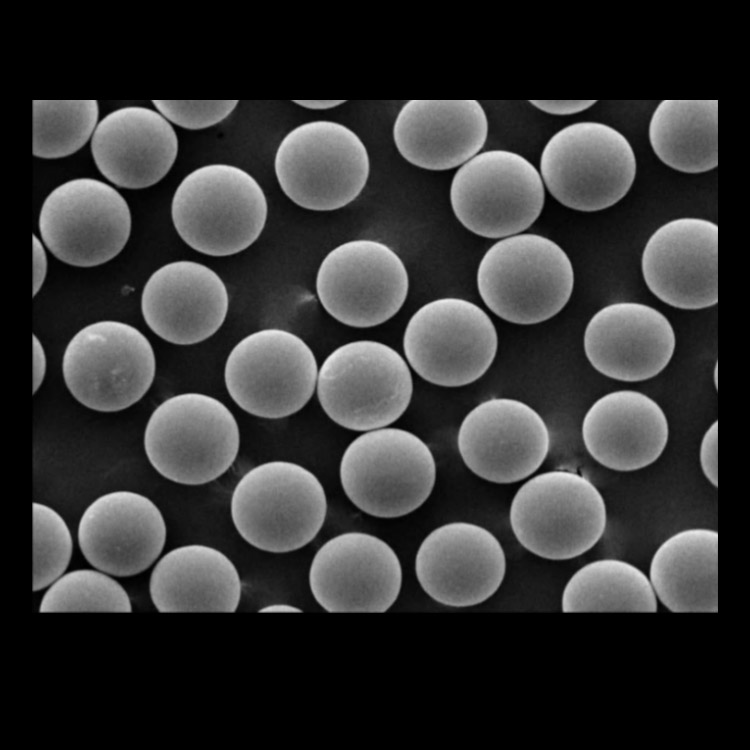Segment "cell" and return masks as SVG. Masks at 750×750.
<instances>
[{
	"label": "cell",
	"instance_id": "obj_1",
	"mask_svg": "<svg viewBox=\"0 0 750 750\" xmlns=\"http://www.w3.org/2000/svg\"><path fill=\"white\" fill-rule=\"evenodd\" d=\"M265 193L256 179L228 164L201 166L178 185L171 216L181 239L192 249L215 257L241 252L264 229Z\"/></svg>",
	"mask_w": 750,
	"mask_h": 750
},
{
	"label": "cell",
	"instance_id": "obj_2",
	"mask_svg": "<svg viewBox=\"0 0 750 750\" xmlns=\"http://www.w3.org/2000/svg\"><path fill=\"white\" fill-rule=\"evenodd\" d=\"M327 513L324 488L305 467L269 461L249 470L231 497V517L240 536L253 547L287 553L310 543Z\"/></svg>",
	"mask_w": 750,
	"mask_h": 750
},
{
	"label": "cell",
	"instance_id": "obj_3",
	"mask_svg": "<svg viewBox=\"0 0 750 750\" xmlns=\"http://www.w3.org/2000/svg\"><path fill=\"white\" fill-rule=\"evenodd\" d=\"M240 433L231 411L202 393L172 396L152 412L144 449L153 468L179 484L201 485L225 473L239 450Z\"/></svg>",
	"mask_w": 750,
	"mask_h": 750
},
{
	"label": "cell",
	"instance_id": "obj_4",
	"mask_svg": "<svg viewBox=\"0 0 750 750\" xmlns=\"http://www.w3.org/2000/svg\"><path fill=\"white\" fill-rule=\"evenodd\" d=\"M478 292L486 306L505 321L530 325L559 313L574 287L566 252L553 240L523 233L492 245L477 270Z\"/></svg>",
	"mask_w": 750,
	"mask_h": 750
},
{
	"label": "cell",
	"instance_id": "obj_5",
	"mask_svg": "<svg viewBox=\"0 0 750 750\" xmlns=\"http://www.w3.org/2000/svg\"><path fill=\"white\" fill-rule=\"evenodd\" d=\"M512 531L529 552L548 560H569L591 548L607 524L604 498L585 476L552 470L526 481L509 512Z\"/></svg>",
	"mask_w": 750,
	"mask_h": 750
},
{
	"label": "cell",
	"instance_id": "obj_6",
	"mask_svg": "<svg viewBox=\"0 0 750 750\" xmlns=\"http://www.w3.org/2000/svg\"><path fill=\"white\" fill-rule=\"evenodd\" d=\"M413 392L410 369L392 347L377 341L346 343L324 360L317 395L328 417L355 431L384 428L407 409Z\"/></svg>",
	"mask_w": 750,
	"mask_h": 750
},
{
	"label": "cell",
	"instance_id": "obj_7",
	"mask_svg": "<svg viewBox=\"0 0 750 750\" xmlns=\"http://www.w3.org/2000/svg\"><path fill=\"white\" fill-rule=\"evenodd\" d=\"M636 169L629 140L596 121L563 127L540 157V175L549 193L565 207L583 212L604 210L623 199Z\"/></svg>",
	"mask_w": 750,
	"mask_h": 750
},
{
	"label": "cell",
	"instance_id": "obj_8",
	"mask_svg": "<svg viewBox=\"0 0 750 750\" xmlns=\"http://www.w3.org/2000/svg\"><path fill=\"white\" fill-rule=\"evenodd\" d=\"M436 464L429 447L400 428L370 430L354 439L340 463L349 500L378 518H397L419 508L430 496Z\"/></svg>",
	"mask_w": 750,
	"mask_h": 750
},
{
	"label": "cell",
	"instance_id": "obj_9",
	"mask_svg": "<svg viewBox=\"0 0 750 750\" xmlns=\"http://www.w3.org/2000/svg\"><path fill=\"white\" fill-rule=\"evenodd\" d=\"M274 170L282 191L295 204L331 211L359 196L369 177L370 160L363 141L349 127L316 120L285 135Z\"/></svg>",
	"mask_w": 750,
	"mask_h": 750
},
{
	"label": "cell",
	"instance_id": "obj_10",
	"mask_svg": "<svg viewBox=\"0 0 750 750\" xmlns=\"http://www.w3.org/2000/svg\"><path fill=\"white\" fill-rule=\"evenodd\" d=\"M156 370L149 340L137 328L103 320L80 329L63 354L62 373L72 396L87 408L117 412L138 402Z\"/></svg>",
	"mask_w": 750,
	"mask_h": 750
},
{
	"label": "cell",
	"instance_id": "obj_11",
	"mask_svg": "<svg viewBox=\"0 0 750 750\" xmlns=\"http://www.w3.org/2000/svg\"><path fill=\"white\" fill-rule=\"evenodd\" d=\"M540 172L509 150L479 152L455 172L450 186L452 210L472 233L503 238L528 229L544 207Z\"/></svg>",
	"mask_w": 750,
	"mask_h": 750
},
{
	"label": "cell",
	"instance_id": "obj_12",
	"mask_svg": "<svg viewBox=\"0 0 750 750\" xmlns=\"http://www.w3.org/2000/svg\"><path fill=\"white\" fill-rule=\"evenodd\" d=\"M497 347L496 328L486 312L455 297L420 307L403 337L404 353L413 370L443 387H460L479 379L491 366Z\"/></svg>",
	"mask_w": 750,
	"mask_h": 750
},
{
	"label": "cell",
	"instance_id": "obj_13",
	"mask_svg": "<svg viewBox=\"0 0 750 750\" xmlns=\"http://www.w3.org/2000/svg\"><path fill=\"white\" fill-rule=\"evenodd\" d=\"M318 368L310 347L297 335L262 329L239 341L224 370L227 391L244 411L279 419L302 409L317 383Z\"/></svg>",
	"mask_w": 750,
	"mask_h": 750
},
{
	"label": "cell",
	"instance_id": "obj_14",
	"mask_svg": "<svg viewBox=\"0 0 750 750\" xmlns=\"http://www.w3.org/2000/svg\"><path fill=\"white\" fill-rule=\"evenodd\" d=\"M39 231L48 250L62 262L93 267L116 257L131 232V212L111 185L76 178L56 187L39 214Z\"/></svg>",
	"mask_w": 750,
	"mask_h": 750
},
{
	"label": "cell",
	"instance_id": "obj_15",
	"mask_svg": "<svg viewBox=\"0 0 750 750\" xmlns=\"http://www.w3.org/2000/svg\"><path fill=\"white\" fill-rule=\"evenodd\" d=\"M409 288L406 267L386 244L368 239L345 242L323 259L316 291L324 309L356 328L377 326L404 304Z\"/></svg>",
	"mask_w": 750,
	"mask_h": 750
},
{
	"label": "cell",
	"instance_id": "obj_16",
	"mask_svg": "<svg viewBox=\"0 0 750 750\" xmlns=\"http://www.w3.org/2000/svg\"><path fill=\"white\" fill-rule=\"evenodd\" d=\"M308 581L315 601L328 612L383 613L399 596L402 567L384 540L346 532L318 549Z\"/></svg>",
	"mask_w": 750,
	"mask_h": 750
},
{
	"label": "cell",
	"instance_id": "obj_17",
	"mask_svg": "<svg viewBox=\"0 0 750 750\" xmlns=\"http://www.w3.org/2000/svg\"><path fill=\"white\" fill-rule=\"evenodd\" d=\"M465 465L477 476L498 484L521 481L544 462L550 433L543 418L528 404L492 398L463 419L457 437Z\"/></svg>",
	"mask_w": 750,
	"mask_h": 750
},
{
	"label": "cell",
	"instance_id": "obj_18",
	"mask_svg": "<svg viewBox=\"0 0 750 750\" xmlns=\"http://www.w3.org/2000/svg\"><path fill=\"white\" fill-rule=\"evenodd\" d=\"M506 557L499 540L486 528L451 522L431 531L415 557L421 588L436 602L449 607H471L501 586Z\"/></svg>",
	"mask_w": 750,
	"mask_h": 750
},
{
	"label": "cell",
	"instance_id": "obj_19",
	"mask_svg": "<svg viewBox=\"0 0 750 750\" xmlns=\"http://www.w3.org/2000/svg\"><path fill=\"white\" fill-rule=\"evenodd\" d=\"M167 529L160 509L146 496L113 491L83 512L77 531L80 550L94 568L116 577L147 570L159 558Z\"/></svg>",
	"mask_w": 750,
	"mask_h": 750
},
{
	"label": "cell",
	"instance_id": "obj_20",
	"mask_svg": "<svg viewBox=\"0 0 750 750\" xmlns=\"http://www.w3.org/2000/svg\"><path fill=\"white\" fill-rule=\"evenodd\" d=\"M718 226L682 217L656 229L641 258L644 281L664 303L698 310L718 302Z\"/></svg>",
	"mask_w": 750,
	"mask_h": 750
},
{
	"label": "cell",
	"instance_id": "obj_21",
	"mask_svg": "<svg viewBox=\"0 0 750 750\" xmlns=\"http://www.w3.org/2000/svg\"><path fill=\"white\" fill-rule=\"evenodd\" d=\"M583 345L599 373L638 382L663 371L673 356L676 338L670 321L657 309L638 302H616L592 316Z\"/></svg>",
	"mask_w": 750,
	"mask_h": 750
},
{
	"label": "cell",
	"instance_id": "obj_22",
	"mask_svg": "<svg viewBox=\"0 0 750 750\" xmlns=\"http://www.w3.org/2000/svg\"><path fill=\"white\" fill-rule=\"evenodd\" d=\"M229 305L226 286L209 267L175 261L147 280L141 311L148 327L176 345H192L211 337L223 324Z\"/></svg>",
	"mask_w": 750,
	"mask_h": 750
},
{
	"label": "cell",
	"instance_id": "obj_23",
	"mask_svg": "<svg viewBox=\"0 0 750 750\" xmlns=\"http://www.w3.org/2000/svg\"><path fill=\"white\" fill-rule=\"evenodd\" d=\"M91 152L97 168L110 182L141 189L156 184L169 172L177 157L178 138L161 113L127 106L97 124Z\"/></svg>",
	"mask_w": 750,
	"mask_h": 750
},
{
	"label": "cell",
	"instance_id": "obj_24",
	"mask_svg": "<svg viewBox=\"0 0 750 750\" xmlns=\"http://www.w3.org/2000/svg\"><path fill=\"white\" fill-rule=\"evenodd\" d=\"M669 437L667 417L648 395L618 390L597 399L582 422V439L590 456L602 466L621 472L654 463Z\"/></svg>",
	"mask_w": 750,
	"mask_h": 750
},
{
	"label": "cell",
	"instance_id": "obj_25",
	"mask_svg": "<svg viewBox=\"0 0 750 750\" xmlns=\"http://www.w3.org/2000/svg\"><path fill=\"white\" fill-rule=\"evenodd\" d=\"M487 136L488 119L477 100H410L393 125L401 156L427 170L460 167L479 153Z\"/></svg>",
	"mask_w": 750,
	"mask_h": 750
},
{
	"label": "cell",
	"instance_id": "obj_26",
	"mask_svg": "<svg viewBox=\"0 0 750 750\" xmlns=\"http://www.w3.org/2000/svg\"><path fill=\"white\" fill-rule=\"evenodd\" d=\"M149 594L160 612H235L242 583L236 566L223 552L188 544L170 550L156 562Z\"/></svg>",
	"mask_w": 750,
	"mask_h": 750
},
{
	"label": "cell",
	"instance_id": "obj_27",
	"mask_svg": "<svg viewBox=\"0 0 750 750\" xmlns=\"http://www.w3.org/2000/svg\"><path fill=\"white\" fill-rule=\"evenodd\" d=\"M649 581L659 600L675 613L718 611V532L688 528L654 552Z\"/></svg>",
	"mask_w": 750,
	"mask_h": 750
},
{
	"label": "cell",
	"instance_id": "obj_28",
	"mask_svg": "<svg viewBox=\"0 0 750 750\" xmlns=\"http://www.w3.org/2000/svg\"><path fill=\"white\" fill-rule=\"evenodd\" d=\"M655 155L668 167L690 174L718 165V101L663 100L648 128Z\"/></svg>",
	"mask_w": 750,
	"mask_h": 750
},
{
	"label": "cell",
	"instance_id": "obj_29",
	"mask_svg": "<svg viewBox=\"0 0 750 750\" xmlns=\"http://www.w3.org/2000/svg\"><path fill=\"white\" fill-rule=\"evenodd\" d=\"M563 612H656L658 600L648 576L637 566L615 558L591 561L567 581Z\"/></svg>",
	"mask_w": 750,
	"mask_h": 750
},
{
	"label": "cell",
	"instance_id": "obj_30",
	"mask_svg": "<svg viewBox=\"0 0 750 750\" xmlns=\"http://www.w3.org/2000/svg\"><path fill=\"white\" fill-rule=\"evenodd\" d=\"M33 154L58 159L81 149L97 126L96 100H33Z\"/></svg>",
	"mask_w": 750,
	"mask_h": 750
},
{
	"label": "cell",
	"instance_id": "obj_31",
	"mask_svg": "<svg viewBox=\"0 0 750 750\" xmlns=\"http://www.w3.org/2000/svg\"><path fill=\"white\" fill-rule=\"evenodd\" d=\"M39 611L131 612L132 603L112 575L96 568L77 569L65 572L46 588Z\"/></svg>",
	"mask_w": 750,
	"mask_h": 750
},
{
	"label": "cell",
	"instance_id": "obj_32",
	"mask_svg": "<svg viewBox=\"0 0 750 750\" xmlns=\"http://www.w3.org/2000/svg\"><path fill=\"white\" fill-rule=\"evenodd\" d=\"M73 552L72 535L51 507L33 503V591H41L66 572Z\"/></svg>",
	"mask_w": 750,
	"mask_h": 750
},
{
	"label": "cell",
	"instance_id": "obj_33",
	"mask_svg": "<svg viewBox=\"0 0 750 750\" xmlns=\"http://www.w3.org/2000/svg\"><path fill=\"white\" fill-rule=\"evenodd\" d=\"M152 103L168 121L185 129L199 130L226 119L238 100H153Z\"/></svg>",
	"mask_w": 750,
	"mask_h": 750
},
{
	"label": "cell",
	"instance_id": "obj_34",
	"mask_svg": "<svg viewBox=\"0 0 750 750\" xmlns=\"http://www.w3.org/2000/svg\"><path fill=\"white\" fill-rule=\"evenodd\" d=\"M718 422L714 421L705 432L699 450L701 469L708 481L718 485Z\"/></svg>",
	"mask_w": 750,
	"mask_h": 750
},
{
	"label": "cell",
	"instance_id": "obj_35",
	"mask_svg": "<svg viewBox=\"0 0 750 750\" xmlns=\"http://www.w3.org/2000/svg\"><path fill=\"white\" fill-rule=\"evenodd\" d=\"M596 100H531L530 103L539 110L553 115H570L580 113L593 106Z\"/></svg>",
	"mask_w": 750,
	"mask_h": 750
},
{
	"label": "cell",
	"instance_id": "obj_36",
	"mask_svg": "<svg viewBox=\"0 0 750 750\" xmlns=\"http://www.w3.org/2000/svg\"><path fill=\"white\" fill-rule=\"evenodd\" d=\"M47 272V257L44 246L33 235V295L40 290Z\"/></svg>",
	"mask_w": 750,
	"mask_h": 750
},
{
	"label": "cell",
	"instance_id": "obj_37",
	"mask_svg": "<svg viewBox=\"0 0 750 750\" xmlns=\"http://www.w3.org/2000/svg\"><path fill=\"white\" fill-rule=\"evenodd\" d=\"M46 372V355L39 339L33 335V392L41 386Z\"/></svg>",
	"mask_w": 750,
	"mask_h": 750
},
{
	"label": "cell",
	"instance_id": "obj_38",
	"mask_svg": "<svg viewBox=\"0 0 750 750\" xmlns=\"http://www.w3.org/2000/svg\"><path fill=\"white\" fill-rule=\"evenodd\" d=\"M299 106L313 110L331 109L345 103L344 100H294Z\"/></svg>",
	"mask_w": 750,
	"mask_h": 750
},
{
	"label": "cell",
	"instance_id": "obj_39",
	"mask_svg": "<svg viewBox=\"0 0 750 750\" xmlns=\"http://www.w3.org/2000/svg\"><path fill=\"white\" fill-rule=\"evenodd\" d=\"M261 613H301L302 609L286 603H273L262 607Z\"/></svg>",
	"mask_w": 750,
	"mask_h": 750
}]
</instances>
